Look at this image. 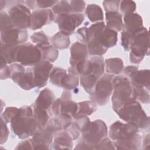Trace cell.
Wrapping results in <instances>:
<instances>
[{
    "mask_svg": "<svg viewBox=\"0 0 150 150\" xmlns=\"http://www.w3.org/2000/svg\"><path fill=\"white\" fill-rule=\"evenodd\" d=\"M10 124L11 131L22 139L32 137L38 129V124L33 117L32 105H24L19 108L18 113Z\"/></svg>",
    "mask_w": 150,
    "mask_h": 150,
    "instance_id": "6da1fadb",
    "label": "cell"
},
{
    "mask_svg": "<svg viewBox=\"0 0 150 150\" xmlns=\"http://www.w3.org/2000/svg\"><path fill=\"white\" fill-rule=\"evenodd\" d=\"M116 113L122 120L134 125L139 129H149V118L137 100L125 103Z\"/></svg>",
    "mask_w": 150,
    "mask_h": 150,
    "instance_id": "7a4b0ae2",
    "label": "cell"
},
{
    "mask_svg": "<svg viewBox=\"0 0 150 150\" xmlns=\"http://www.w3.org/2000/svg\"><path fill=\"white\" fill-rule=\"evenodd\" d=\"M105 63L102 56H91L88 59L86 68L80 75V84L91 95L98 79L104 74Z\"/></svg>",
    "mask_w": 150,
    "mask_h": 150,
    "instance_id": "3957f363",
    "label": "cell"
},
{
    "mask_svg": "<svg viewBox=\"0 0 150 150\" xmlns=\"http://www.w3.org/2000/svg\"><path fill=\"white\" fill-rule=\"evenodd\" d=\"M112 83L114 89L111 97L112 107L117 112L125 103L135 100V97L131 83L125 76H115Z\"/></svg>",
    "mask_w": 150,
    "mask_h": 150,
    "instance_id": "277c9868",
    "label": "cell"
},
{
    "mask_svg": "<svg viewBox=\"0 0 150 150\" xmlns=\"http://www.w3.org/2000/svg\"><path fill=\"white\" fill-rule=\"evenodd\" d=\"M108 134V128L104 121L96 120L90 121L81 131L80 141L84 142L88 149H96L98 144Z\"/></svg>",
    "mask_w": 150,
    "mask_h": 150,
    "instance_id": "5b68a950",
    "label": "cell"
},
{
    "mask_svg": "<svg viewBox=\"0 0 150 150\" xmlns=\"http://www.w3.org/2000/svg\"><path fill=\"white\" fill-rule=\"evenodd\" d=\"M149 35L146 28L143 27L134 33L133 42L129 53L130 62L134 64L140 63L145 56L149 55Z\"/></svg>",
    "mask_w": 150,
    "mask_h": 150,
    "instance_id": "8992f818",
    "label": "cell"
},
{
    "mask_svg": "<svg viewBox=\"0 0 150 150\" xmlns=\"http://www.w3.org/2000/svg\"><path fill=\"white\" fill-rule=\"evenodd\" d=\"M70 67L67 71L80 76L85 70L88 61V50L86 44L76 42L73 43L70 49Z\"/></svg>",
    "mask_w": 150,
    "mask_h": 150,
    "instance_id": "52a82bcc",
    "label": "cell"
},
{
    "mask_svg": "<svg viewBox=\"0 0 150 150\" xmlns=\"http://www.w3.org/2000/svg\"><path fill=\"white\" fill-rule=\"evenodd\" d=\"M114 75L104 74L96 84L94 91L90 95L91 100L100 106L105 105L114 89L112 80Z\"/></svg>",
    "mask_w": 150,
    "mask_h": 150,
    "instance_id": "ba28073f",
    "label": "cell"
},
{
    "mask_svg": "<svg viewBox=\"0 0 150 150\" xmlns=\"http://www.w3.org/2000/svg\"><path fill=\"white\" fill-rule=\"evenodd\" d=\"M11 79L25 90H29L36 87L32 67L25 69L20 63H13L9 66Z\"/></svg>",
    "mask_w": 150,
    "mask_h": 150,
    "instance_id": "9c48e42d",
    "label": "cell"
},
{
    "mask_svg": "<svg viewBox=\"0 0 150 150\" xmlns=\"http://www.w3.org/2000/svg\"><path fill=\"white\" fill-rule=\"evenodd\" d=\"M42 59L40 49L30 42H26L17 46L16 62L23 66H33Z\"/></svg>",
    "mask_w": 150,
    "mask_h": 150,
    "instance_id": "30bf717a",
    "label": "cell"
},
{
    "mask_svg": "<svg viewBox=\"0 0 150 150\" xmlns=\"http://www.w3.org/2000/svg\"><path fill=\"white\" fill-rule=\"evenodd\" d=\"M56 132L53 119L50 118L45 126L38 129L31 138L33 149H50L54 135Z\"/></svg>",
    "mask_w": 150,
    "mask_h": 150,
    "instance_id": "8fae6325",
    "label": "cell"
},
{
    "mask_svg": "<svg viewBox=\"0 0 150 150\" xmlns=\"http://www.w3.org/2000/svg\"><path fill=\"white\" fill-rule=\"evenodd\" d=\"M8 14L14 28L20 29L29 28L31 25V12L21 1L8 10Z\"/></svg>",
    "mask_w": 150,
    "mask_h": 150,
    "instance_id": "7c38bea8",
    "label": "cell"
},
{
    "mask_svg": "<svg viewBox=\"0 0 150 150\" xmlns=\"http://www.w3.org/2000/svg\"><path fill=\"white\" fill-rule=\"evenodd\" d=\"M84 20L83 13H70L55 16L54 22L58 25L59 31L67 36H70Z\"/></svg>",
    "mask_w": 150,
    "mask_h": 150,
    "instance_id": "4fadbf2b",
    "label": "cell"
},
{
    "mask_svg": "<svg viewBox=\"0 0 150 150\" xmlns=\"http://www.w3.org/2000/svg\"><path fill=\"white\" fill-rule=\"evenodd\" d=\"M139 129L129 123L117 121L109 128V136L112 141H122L128 139L139 132Z\"/></svg>",
    "mask_w": 150,
    "mask_h": 150,
    "instance_id": "5bb4252c",
    "label": "cell"
},
{
    "mask_svg": "<svg viewBox=\"0 0 150 150\" xmlns=\"http://www.w3.org/2000/svg\"><path fill=\"white\" fill-rule=\"evenodd\" d=\"M124 73L132 86L142 87L149 91V70H138L137 66H128L124 69Z\"/></svg>",
    "mask_w": 150,
    "mask_h": 150,
    "instance_id": "9a60e30c",
    "label": "cell"
},
{
    "mask_svg": "<svg viewBox=\"0 0 150 150\" xmlns=\"http://www.w3.org/2000/svg\"><path fill=\"white\" fill-rule=\"evenodd\" d=\"M28 38L26 29L16 28H8L1 31V44L16 46L26 43Z\"/></svg>",
    "mask_w": 150,
    "mask_h": 150,
    "instance_id": "2e32d148",
    "label": "cell"
},
{
    "mask_svg": "<svg viewBox=\"0 0 150 150\" xmlns=\"http://www.w3.org/2000/svg\"><path fill=\"white\" fill-rule=\"evenodd\" d=\"M32 68L36 87L38 88L45 87L50 77L53 69V64L47 60H41L34 65Z\"/></svg>",
    "mask_w": 150,
    "mask_h": 150,
    "instance_id": "e0dca14e",
    "label": "cell"
},
{
    "mask_svg": "<svg viewBox=\"0 0 150 150\" xmlns=\"http://www.w3.org/2000/svg\"><path fill=\"white\" fill-rule=\"evenodd\" d=\"M55 15L50 9H35L31 14V25L29 28L31 30H37L42 28L46 24L54 22Z\"/></svg>",
    "mask_w": 150,
    "mask_h": 150,
    "instance_id": "ac0fdd59",
    "label": "cell"
},
{
    "mask_svg": "<svg viewBox=\"0 0 150 150\" xmlns=\"http://www.w3.org/2000/svg\"><path fill=\"white\" fill-rule=\"evenodd\" d=\"M78 106L77 103L71 99H62L58 98L53 102L50 111L54 116L60 114H64L71 117L76 113Z\"/></svg>",
    "mask_w": 150,
    "mask_h": 150,
    "instance_id": "d6986e66",
    "label": "cell"
},
{
    "mask_svg": "<svg viewBox=\"0 0 150 150\" xmlns=\"http://www.w3.org/2000/svg\"><path fill=\"white\" fill-rule=\"evenodd\" d=\"M73 138L67 130H62L56 132L53 137V142L52 143L50 149H60L73 148Z\"/></svg>",
    "mask_w": 150,
    "mask_h": 150,
    "instance_id": "ffe728a7",
    "label": "cell"
},
{
    "mask_svg": "<svg viewBox=\"0 0 150 150\" xmlns=\"http://www.w3.org/2000/svg\"><path fill=\"white\" fill-rule=\"evenodd\" d=\"M124 30L132 35L142 28L143 21L142 17L137 13H130L124 15Z\"/></svg>",
    "mask_w": 150,
    "mask_h": 150,
    "instance_id": "44dd1931",
    "label": "cell"
},
{
    "mask_svg": "<svg viewBox=\"0 0 150 150\" xmlns=\"http://www.w3.org/2000/svg\"><path fill=\"white\" fill-rule=\"evenodd\" d=\"M54 100L55 96L53 92L49 88H46L40 92L35 103L32 105L36 108L48 111Z\"/></svg>",
    "mask_w": 150,
    "mask_h": 150,
    "instance_id": "7402d4cb",
    "label": "cell"
},
{
    "mask_svg": "<svg viewBox=\"0 0 150 150\" xmlns=\"http://www.w3.org/2000/svg\"><path fill=\"white\" fill-rule=\"evenodd\" d=\"M142 138L139 133L122 141H112L115 149H139Z\"/></svg>",
    "mask_w": 150,
    "mask_h": 150,
    "instance_id": "603a6c76",
    "label": "cell"
},
{
    "mask_svg": "<svg viewBox=\"0 0 150 150\" xmlns=\"http://www.w3.org/2000/svg\"><path fill=\"white\" fill-rule=\"evenodd\" d=\"M71 125L66 129L71 136L73 140L79 138L81 134V131L84 127L90 121L88 117H81L74 118Z\"/></svg>",
    "mask_w": 150,
    "mask_h": 150,
    "instance_id": "cb8c5ba5",
    "label": "cell"
},
{
    "mask_svg": "<svg viewBox=\"0 0 150 150\" xmlns=\"http://www.w3.org/2000/svg\"><path fill=\"white\" fill-rule=\"evenodd\" d=\"M105 26L116 32H120L123 29L124 23L122 15L118 12H107L105 13Z\"/></svg>",
    "mask_w": 150,
    "mask_h": 150,
    "instance_id": "d4e9b609",
    "label": "cell"
},
{
    "mask_svg": "<svg viewBox=\"0 0 150 150\" xmlns=\"http://www.w3.org/2000/svg\"><path fill=\"white\" fill-rule=\"evenodd\" d=\"M40 50L42 60H46L50 62H54L59 56L58 50L50 42L36 45Z\"/></svg>",
    "mask_w": 150,
    "mask_h": 150,
    "instance_id": "484cf974",
    "label": "cell"
},
{
    "mask_svg": "<svg viewBox=\"0 0 150 150\" xmlns=\"http://www.w3.org/2000/svg\"><path fill=\"white\" fill-rule=\"evenodd\" d=\"M77 111L73 118L88 117L97 110V104L92 100L84 101L77 103Z\"/></svg>",
    "mask_w": 150,
    "mask_h": 150,
    "instance_id": "4316f807",
    "label": "cell"
},
{
    "mask_svg": "<svg viewBox=\"0 0 150 150\" xmlns=\"http://www.w3.org/2000/svg\"><path fill=\"white\" fill-rule=\"evenodd\" d=\"M105 68L107 73L118 75L124 69L123 60L118 57L109 58L104 61Z\"/></svg>",
    "mask_w": 150,
    "mask_h": 150,
    "instance_id": "83f0119b",
    "label": "cell"
},
{
    "mask_svg": "<svg viewBox=\"0 0 150 150\" xmlns=\"http://www.w3.org/2000/svg\"><path fill=\"white\" fill-rule=\"evenodd\" d=\"M85 14L90 21L94 23L102 22L104 19L103 10L97 4H91L88 5L85 9Z\"/></svg>",
    "mask_w": 150,
    "mask_h": 150,
    "instance_id": "f1b7e54d",
    "label": "cell"
},
{
    "mask_svg": "<svg viewBox=\"0 0 150 150\" xmlns=\"http://www.w3.org/2000/svg\"><path fill=\"white\" fill-rule=\"evenodd\" d=\"M52 45L57 49L63 50L68 48L70 44L69 36L60 32V31L54 34L50 39Z\"/></svg>",
    "mask_w": 150,
    "mask_h": 150,
    "instance_id": "f546056e",
    "label": "cell"
},
{
    "mask_svg": "<svg viewBox=\"0 0 150 150\" xmlns=\"http://www.w3.org/2000/svg\"><path fill=\"white\" fill-rule=\"evenodd\" d=\"M17 46L1 44V57L4 58L7 64L16 63V54Z\"/></svg>",
    "mask_w": 150,
    "mask_h": 150,
    "instance_id": "4dcf8cb0",
    "label": "cell"
},
{
    "mask_svg": "<svg viewBox=\"0 0 150 150\" xmlns=\"http://www.w3.org/2000/svg\"><path fill=\"white\" fill-rule=\"evenodd\" d=\"M79 84V76L67 71L62 82V86L65 90H73L77 89Z\"/></svg>",
    "mask_w": 150,
    "mask_h": 150,
    "instance_id": "1f68e13d",
    "label": "cell"
},
{
    "mask_svg": "<svg viewBox=\"0 0 150 150\" xmlns=\"http://www.w3.org/2000/svg\"><path fill=\"white\" fill-rule=\"evenodd\" d=\"M32 107L33 108V117L38 124V129L43 128L50 120V115L48 111L36 108L33 105H32Z\"/></svg>",
    "mask_w": 150,
    "mask_h": 150,
    "instance_id": "d6a6232c",
    "label": "cell"
},
{
    "mask_svg": "<svg viewBox=\"0 0 150 150\" xmlns=\"http://www.w3.org/2000/svg\"><path fill=\"white\" fill-rule=\"evenodd\" d=\"M57 132L66 130L73 121V117L64 114H60L53 118Z\"/></svg>",
    "mask_w": 150,
    "mask_h": 150,
    "instance_id": "836d02e7",
    "label": "cell"
},
{
    "mask_svg": "<svg viewBox=\"0 0 150 150\" xmlns=\"http://www.w3.org/2000/svg\"><path fill=\"white\" fill-rule=\"evenodd\" d=\"M67 73V71L62 68H53L50 74V82L54 86L61 87L62 80H63Z\"/></svg>",
    "mask_w": 150,
    "mask_h": 150,
    "instance_id": "e575fe53",
    "label": "cell"
},
{
    "mask_svg": "<svg viewBox=\"0 0 150 150\" xmlns=\"http://www.w3.org/2000/svg\"><path fill=\"white\" fill-rule=\"evenodd\" d=\"M52 10L53 11L55 16L62 14L70 13H71V8L70 4V1H58L57 3L52 7Z\"/></svg>",
    "mask_w": 150,
    "mask_h": 150,
    "instance_id": "d590c367",
    "label": "cell"
},
{
    "mask_svg": "<svg viewBox=\"0 0 150 150\" xmlns=\"http://www.w3.org/2000/svg\"><path fill=\"white\" fill-rule=\"evenodd\" d=\"M132 87L136 100L142 104L149 103V91L142 87L132 86Z\"/></svg>",
    "mask_w": 150,
    "mask_h": 150,
    "instance_id": "8d00e7d4",
    "label": "cell"
},
{
    "mask_svg": "<svg viewBox=\"0 0 150 150\" xmlns=\"http://www.w3.org/2000/svg\"><path fill=\"white\" fill-rule=\"evenodd\" d=\"M134 39V35L122 30L121 33V45L123 48L127 50H130Z\"/></svg>",
    "mask_w": 150,
    "mask_h": 150,
    "instance_id": "74e56055",
    "label": "cell"
},
{
    "mask_svg": "<svg viewBox=\"0 0 150 150\" xmlns=\"http://www.w3.org/2000/svg\"><path fill=\"white\" fill-rule=\"evenodd\" d=\"M120 8L121 12L124 15L133 13L136 9V4L133 1L124 0L120 2Z\"/></svg>",
    "mask_w": 150,
    "mask_h": 150,
    "instance_id": "f35d334b",
    "label": "cell"
},
{
    "mask_svg": "<svg viewBox=\"0 0 150 150\" xmlns=\"http://www.w3.org/2000/svg\"><path fill=\"white\" fill-rule=\"evenodd\" d=\"M19 108L15 107H7L3 113L1 114V118H2L6 123H10L13 118L16 115Z\"/></svg>",
    "mask_w": 150,
    "mask_h": 150,
    "instance_id": "ab89813d",
    "label": "cell"
},
{
    "mask_svg": "<svg viewBox=\"0 0 150 150\" xmlns=\"http://www.w3.org/2000/svg\"><path fill=\"white\" fill-rule=\"evenodd\" d=\"M30 39L33 44L35 45L49 42V37L43 31L33 33L30 36Z\"/></svg>",
    "mask_w": 150,
    "mask_h": 150,
    "instance_id": "60d3db41",
    "label": "cell"
},
{
    "mask_svg": "<svg viewBox=\"0 0 150 150\" xmlns=\"http://www.w3.org/2000/svg\"><path fill=\"white\" fill-rule=\"evenodd\" d=\"M13 28L8 13L4 11L0 12V30L1 31L8 28Z\"/></svg>",
    "mask_w": 150,
    "mask_h": 150,
    "instance_id": "b9f144b4",
    "label": "cell"
},
{
    "mask_svg": "<svg viewBox=\"0 0 150 150\" xmlns=\"http://www.w3.org/2000/svg\"><path fill=\"white\" fill-rule=\"evenodd\" d=\"M71 13H82L86 9V2L83 1H70Z\"/></svg>",
    "mask_w": 150,
    "mask_h": 150,
    "instance_id": "7bdbcfd3",
    "label": "cell"
},
{
    "mask_svg": "<svg viewBox=\"0 0 150 150\" xmlns=\"http://www.w3.org/2000/svg\"><path fill=\"white\" fill-rule=\"evenodd\" d=\"M120 1H104L103 2L105 12H118Z\"/></svg>",
    "mask_w": 150,
    "mask_h": 150,
    "instance_id": "ee69618b",
    "label": "cell"
},
{
    "mask_svg": "<svg viewBox=\"0 0 150 150\" xmlns=\"http://www.w3.org/2000/svg\"><path fill=\"white\" fill-rule=\"evenodd\" d=\"M0 75L1 80H5L11 77V71L9 66L4 58L1 57V70Z\"/></svg>",
    "mask_w": 150,
    "mask_h": 150,
    "instance_id": "f6af8a7d",
    "label": "cell"
},
{
    "mask_svg": "<svg viewBox=\"0 0 150 150\" xmlns=\"http://www.w3.org/2000/svg\"><path fill=\"white\" fill-rule=\"evenodd\" d=\"M9 132L8 128L6 125V123L2 118H1V144H3L7 141L9 136Z\"/></svg>",
    "mask_w": 150,
    "mask_h": 150,
    "instance_id": "bcb514c9",
    "label": "cell"
},
{
    "mask_svg": "<svg viewBox=\"0 0 150 150\" xmlns=\"http://www.w3.org/2000/svg\"><path fill=\"white\" fill-rule=\"evenodd\" d=\"M96 149H115L113 142L107 137L104 138L96 146Z\"/></svg>",
    "mask_w": 150,
    "mask_h": 150,
    "instance_id": "7dc6e473",
    "label": "cell"
},
{
    "mask_svg": "<svg viewBox=\"0 0 150 150\" xmlns=\"http://www.w3.org/2000/svg\"><path fill=\"white\" fill-rule=\"evenodd\" d=\"M58 1H47V0H38L36 1V7L39 9H47L48 8L53 7L57 3Z\"/></svg>",
    "mask_w": 150,
    "mask_h": 150,
    "instance_id": "c3c4849f",
    "label": "cell"
},
{
    "mask_svg": "<svg viewBox=\"0 0 150 150\" xmlns=\"http://www.w3.org/2000/svg\"><path fill=\"white\" fill-rule=\"evenodd\" d=\"M16 149H33V146L31 138L25 139L20 142L15 148Z\"/></svg>",
    "mask_w": 150,
    "mask_h": 150,
    "instance_id": "681fc988",
    "label": "cell"
},
{
    "mask_svg": "<svg viewBox=\"0 0 150 150\" xmlns=\"http://www.w3.org/2000/svg\"><path fill=\"white\" fill-rule=\"evenodd\" d=\"M76 33L82 43L86 44L87 40V28L86 26L80 28L77 30Z\"/></svg>",
    "mask_w": 150,
    "mask_h": 150,
    "instance_id": "f907efd6",
    "label": "cell"
},
{
    "mask_svg": "<svg viewBox=\"0 0 150 150\" xmlns=\"http://www.w3.org/2000/svg\"><path fill=\"white\" fill-rule=\"evenodd\" d=\"M21 2L29 9H35L36 6V1H21Z\"/></svg>",
    "mask_w": 150,
    "mask_h": 150,
    "instance_id": "816d5d0a",
    "label": "cell"
},
{
    "mask_svg": "<svg viewBox=\"0 0 150 150\" xmlns=\"http://www.w3.org/2000/svg\"><path fill=\"white\" fill-rule=\"evenodd\" d=\"M142 149H148L149 147V134L144 135L142 140Z\"/></svg>",
    "mask_w": 150,
    "mask_h": 150,
    "instance_id": "f5cc1de1",
    "label": "cell"
}]
</instances>
